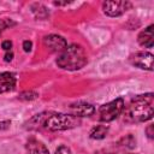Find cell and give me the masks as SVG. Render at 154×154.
Masks as SVG:
<instances>
[{
	"mask_svg": "<svg viewBox=\"0 0 154 154\" xmlns=\"http://www.w3.org/2000/svg\"><path fill=\"white\" fill-rule=\"evenodd\" d=\"M79 118L72 114L57 113V112H42L40 114L34 116L28 123L26 128L37 130V129H47L49 131H61L72 129L79 125Z\"/></svg>",
	"mask_w": 154,
	"mask_h": 154,
	"instance_id": "6da1fadb",
	"label": "cell"
},
{
	"mask_svg": "<svg viewBox=\"0 0 154 154\" xmlns=\"http://www.w3.org/2000/svg\"><path fill=\"white\" fill-rule=\"evenodd\" d=\"M153 107H154V94L147 93L143 95L135 96L128 107L125 108L124 116L128 122L142 123L153 118Z\"/></svg>",
	"mask_w": 154,
	"mask_h": 154,
	"instance_id": "7a4b0ae2",
	"label": "cell"
},
{
	"mask_svg": "<svg viewBox=\"0 0 154 154\" xmlns=\"http://www.w3.org/2000/svg\"><path fill=\"white\" fill-rule=\"evenodd\" d=\"M88 63V57L81 45L73 43L67 46L58 57L57 64L59 67L69 71L79 70Z\"/></svg>",
	"mask_w": 154,
	"mask_h": 154,
	"instance_id": "3957f363",
	"label": "cell"
},
{
	"mask_svg": "<svg viewBox=\"0 0 154 154\" xmlns=\"http://www.w3.org/2000/svg\"><path fill=\"white\" fill-rule=\"evenodd\" d=\"M124 111V100L122 97H118L111 102H107L102 105L97 113H99V119L101 122H112L116 118H118L122 112Z\"/></svg>",
	"mask_w": 154,
	"mask_h": 154,
	"instance_id": "277c9868",
	"label": "cell"
},
{
	"mask_svg": "<svg viewBox=\"0 0 154 154\" xmlns=\"http://www.w3.org/2000/svg\"><path fill=\"white\" fill-rule=\"evenodd\" d=\"M153 60H154V57L149 52H136L129 58V61L131 65L142 70H148V71H153Z\"/></svg>",
	"mask_w": 154,
	"mask_h": 154,
	"instance_id": "5b68a950",
	"label": "cell"
},
{
	"mask_svg": "<svg viewBox=\"0 0 154 154\" xmlns=\"http://www.w3.org/2000/svg\"><path fill=\"white\" fill-rule=\"evenodd\" d=\"M131 7L129 1H105L102 4L103 13L109 17H118L125 13Z\"/></svg>",
	"mask_w": 154,
	"mask_h": 154,
	"instance_id": "8992f818",
	"label": "cell"
},
{
	"mask_svg": "<svg viewBox=\"0 0 154 154\" xmlns=\"http://www.w3.org/2000/svg\"><path fill=\"white\" fill-rule=\"evenodd\" d=\"M43 41H45V45L52 52H63L67 47L66 40L63 36H60V35H55V34L48 35V36L45 37Z\"/></svg>",
	"mask_w": 154,
	"mask_h": 154,
	"instance_id": "52a82bcc",
	"label": "cell"
},
{
	"mask_svg": "<svg viewBox=\"0 0 154 154\" xmlns=\"http://www.w3.org/2000/svg\"><path fill=\"white\" fill-rule=\"evenodd\" d=\"M70 112L72 116L79 118V117H90L95 112V107L87 102H77L72 103L70 106Z\"/></svg>",
	"mask_w": 154,
	"mask_h": 154,
	"instance_id": "ba28073f",
	"label": "cell"
},
{
	"mask_svg": "<svg viewBox=\"0 0 154 154\" xmlns=\"http://www.w3.org/2000/svg\"><path fill=\"white\" fill-rule=\"evenodd\" d=\"M17 83L16 75L12 72L0 73V93H7L14 89Z\"/></svg>",
	"mask_w": 154,
	"mask_h": 154,
	"instance_id": "9c48e42d",
	"label": "cell"
},
{
	"mask_svg": "<svg viewBox=\"0 0 154 154\" xmlns=\"http://www.w3.org/2000/svg\"><path fill=\"white\" fill-rule=\"evenodd\" d=\"M137 41L141 46H143L146 48H152L154 45V25L150 24L144 30H142L138 34Z\"/></svg>",
	"mask_w": 154,
	"mask_h": 154,
	"instance_id": "30bf717a",
	"label": "cell"
},
{
	"mask_svg": "<svg viewBox=\"0 0 154 154\" xmlns=\"http://www.w3.org/2000/svg\"><path fill=\"white\" fill-rule=\"evenodd\" d=\"M25 149L28 154H49V150L47 149V147L41 141L35 138H31L26 142Z\"/></svg>",
	"mask_w": 154,
	"mask_h": 154,
	"instance_id": "8fae6325",
	"label": "cell"
},
{
	"mask_svg": "<svg viewBox=\"0 0 154 154\" xmlns=\"http://www.w3.org/2000/svg\"><path fill=\"white\" fill-rule=\"evenodd\" d=\"M107 132H108V128L106 125H96L90 130L89 136L90 138H94V140H102L106 137Z\"/></svg>",
	"mask_w": 154,
	"mask_h": 154,
	"instance_id": "7c38bea8",
	"label": "cell"
},
{
	"mask_svg": "<svg viewBox=\"0 0 154 154\" xmlns=\"http://www.w3.org/2000/svg\"><path fill=\"white\" fill-rule=\"evenodd\" d=\"M37 97V93H34V91H25V93H22L19 99L22 100H34Z\"/></svg>",
	"mask_w": 154,
	"mask_h": 154,
	"instance_id": "4fadbf2b",
	"label": "cell"
},
{
	"mask_svg": "<svg viewBox=\"0 0 154 154\" xmlns=\"http://www.w3.org/2000/svg\"><path fill=\"white\" fill-rule=\"evenodd\" d=\"M14 23H12L11 20H8V19H0V35H1V32L6 29V28H8V26H11V25H13Z\"/></svg>",
	"mask_w": 154,
	"mask_h": 154,
	"instance_id": "5bb4252c",
	"label": "cell"
},
{
	"mask_svg": "<svg viewBox=\"0 0 154 154\" xmlns=\"http://www.w3.org/2000/svg\"><path fill=\"white\" fill-rule=\"evenodd\" d=\"M55 154H72L70 148H67L66 146H60L57 150H55Z\"/></svg>",
	"mask_w": 154,
	"mask_h": 154,
	"instance_id": "9a60e30c",
	"label": "cell"
},
{
	"mask_svg": "<svg viewBox=\"0 0 154 154\" xmlns=\"http://www.w3.org/2000/svg\"><path fill=\"white\" fill-rule=\"evenodd\" d=\"M1 47H2L4 51L10 52V49H11V47H12V42H11L10 40H6V41H4V42L1 43Z\"/></svg>",
	"mask_w": 154,
	"mask_h": 154,
	"instance_id": "2e32d148",
	"label": "cell"
},
{
	"mask_svg": "<svg viewBox=\"0 0 154 154\" xmlns=\"http://www.w3.org/2000/svg\"><path fill=\"white\" fill-rule=\"evenodd\" d=\"M31 47H32L31 41L25 40V41L23 42V48H24V51H25V52H30V51H31Z\"/></svg>",
	"mask_w": 154,
	"mask_h": 154,
	"instance_id": "e0dca14e",
	"label": "cell"
},
{
	"mask_svg": "<svg viewBox=\"0 0 154 154\" xmlns=\"http://www.w3.org/2000/svg\"><path fill=\"white\" fill-rule=\"evenodd\" d=\"M146 132H147V136H148V137L152 140V138H153V135H154V134H153V125H152V124L147 126V129H146Z\"/></svg>",
	"mask_w": 154,
	"mask_h": 154,
	"instance_id": "ac0fdd59",
	"label": "cell"
},
{
	"mask_svg": "<svg viewBox=\"0 0 154 154\" xmlns=\"http://www.w3.org/2000/svg\"><path fill=\"white\" fill-rule=\"evenodd\" d=\"M13 59V53L12 52H7L5 54V61H11Z\"/></svg>",
	"mask_w": 154,
	"mask_h": 154,
	"instance_id": "d6986e66",
	"label": "cell"
},
{
	"mask_svg": "<svg viewBox=\"0 0 154 154\" xmlns=\"http://www.w3.org/2000/svg\"><path fill=\"white\" fill-rule=\"evenodd\" d=\"M11 124V122L10 120H6V122H1L0 123V129H6V128H8V125Z\"/></svg>",
	"mask_w": 154,
	"mask_h": 154,
	"instance_id": "ffe728a7",
	"label": "cell"
},
{
	"mask_svg": "<svg viewBox=\"0 0 154 154\" xmlns=\"http://www.w3.org/2000/svg\"><path fill=\"white\" fill-rule=\"evenodd\" d=\"M118 154H134V153H118Z\"/></svg>",
	"mask_w": 154,
	"mask_h": 154,
	"instance_id": "44dd1931",
	"label": "cell"
}]
</instances>
